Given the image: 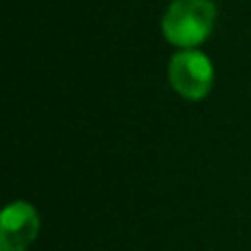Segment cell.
<instances>
[{"label":"cell","instance_id":"obj_1","mask_svg":"<svg viewBox=\"0 0 251 251\" xmlns=\"http://www.w3.org/2000/svg\"><path fill=\"white\" fill-rule=\"evenodd\" d=\"M216 20L212 0H174L168 7L161 29L168 42L181 49H194L209 38Z\"/></svg>","mask_w":251,"mask_h":251},{"label":"cell","instance_id":"obj_3","mask_svg":"<svg viewBox=\"0 0 251 251\" xmlns=\"http://www.w3.org/2000/svg\"><path fill=\"white\" fill-rule=\"evenodd\" d=\"M40 231V216L25 201L7 205L0 218V251H25Z\"/></svg>","mask_w":251,"mask_h":251},{"label":"cell","instance_id":"obj_2","mask_svg":"<svg viewBox=\"0 0 251 251\" xmlns=\"http://www.w3.org/2000/svg\"><path fill=\"white\" fill-rule=\"evenodd\" d=\"M170 84L185 100H203L212 88L214 69L207 55L194 49H183L170 57Z\"/></svg>","mask_w":251,"mask_h":251}]
</instances>
